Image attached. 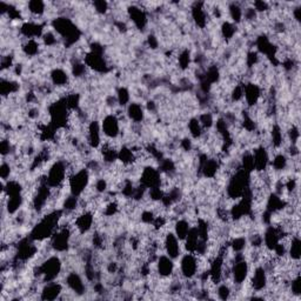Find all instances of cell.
Here are the masks:
<instances>
[{"mask_svg":"<svg viewBox=\"0 0 301 301\" xmlns=\"http://www.w3.org/2000/svg\"><path fill=\"white\" fill-rule=\"evenodd\" d=\"M63 219V212L53 211L49 212L31 231L30 238L33 241H44L49 239L58 227L60 226V220Z\"/></svg>","mask_w":301,"mask_h":301,"instance_id":"6da1fadb","label":"cell"},{"mask_svg":"<svg viewBox=\"0 0 301 301\" xmlns=\"http://www.w3.org/2000/svg\"><path fill=\"white\" fill-rule=\"evenodd\" d=\"M63 270V262L58 256L52 255L44 260L43 264L38 265L33 271V276L36 279L42 280L44 283L54 281Z\"/></svg>","mask_w":301,"mask_h":301,"instance_id":"7a4b0ae2","label":"cell"},{"mask_svg":"<svg viewBox=\"0 0 301 301\" xmlns=\"http://www.w3.org/2000/svg\"><path fill=\"white\" fill-rule=\"evenodd\" d=\"M52 27L57 36H59L65 40L67 45H73L80 39L81 33L78 30V27L73 24L71 19L66 18V17H58L52 22Z\"/></svg>","mask_w":301,"mask_h":301,"instance_id":"3957f363","label":"cell"},{"mask_svg":"<svg viewBox=\"0 0 301 301\" xmlns=\"http://www.w3.org/2000/svg\"><path fill=\"white\" fill-rule=\"evenodd\" d=\"M69 167L64 162H55L51 167L48 168V172L45 175L46 184L51 187L52 189L60 188L61 185L65 183L66 178H69Z\"/></svg>","mask_w":301,"mask_h":301,"instance_id":"277c9868","label":"cell"},{"mask_svg":"<svg viewBox=\"0 0 301 301\" xmlns=\"http://www.w3.org/2000/svg\"><path fill=\"white\" fill-rule=\"evenodd\" d=\"M90 171L86 168L78 169L74 171L69 177V194L74 195V197L79 198L85 192L90 184Z\"/></svg>","mask_w":301,"mask_h":301,"instance_id":"5b68a950","label":"cell"},{"mask_svg":"<svg viewBox=\"0 0 301 301\" xmlns=\"http://www.w3.org/2000/svg\"><path fill=\"white\" fill-rule=\"evenodd\" d=\"M72 230L65 225H60L58 230L49 238V246L55 252H66L71 244Z\"/></svg>","mask_w":301,"mask_h":301,"instance_id":"8992f818","label":"cell"},{"mask_svg":"<svg viewBox=\"0 0 301 301\" xmlns=\"http://www.w3.org/2000/svg\"><path fill=\"white\" fill-rule=\"evenodd\" d=\"M200 270V261L197 254L187 253L180 260V274L185 279L191 280L198 276Z\"/></svg>","mask_w":301,"mask_h":301,"instance_id":"52a82bcc","label":"cell"},{"mask_svg":"<svg viewBox=\"0 0 301 301\" xmlns=\"http://www.w3.org/2000/svg\"><path fill=\"white\" fill-rule=\"evenodd\" d=\"M140 185L146 189L162 187V172L158 168H154L153 166H146L141 171V175H140Z\"/></svg>","mask_w":301,"mask_h":301,"instance_id":"ba28073f","label":"cell"},{"mask_svg":"<svg viewBox=\"0 0 301 301\" xmlns=\"http://www.w3.org/2000/svg\"><path fill=\"white\" fill-rule=\"evenodd\" d=\"M100 125L101 132L106 138L113 140L120 136V119L116 115H107Z\"/></svg>","mask_w":301,"mask_h":301,"instance_id":"9c48e42d","label":"cell"},{"mask_svg":"<svg viewBox=\"0 0 301 301\" xmlns=\"http://www.w3.org/2000/svg\"><path fill=\"white\" fill-rule=\"evenodd\" d=\"M253 162H254V171L258 173H264L270 167L271 157L268 153L267 148L264 145H260L252 151Z\"/></svg>","mask_w":301,"mask_h":301,"instance_id":"30bf717a","label":"cell"},{"mask_svg":"<svg viewBox=\"0 0 301 301\" xmlns=\"http://www.w3.org/2000/svg\"><path fill=\"white\" fill-rule=\"evenodd\" d=\"M162 247L166 255H168L173 260L178 259L181 255L180 240L173 232H166V234L163 235Z\"/></svg>","mask_w":301,"mask_h":301,"instance_id":"8fae6325","label":"cell"},{"mask_svg":"<svg viewBox=\"0 0 301 301\" xmlns=\"http://www.w3.org/2000/svg\"><path fill=\"white\" fill-rule=\"evenodd\" d=\"M84 63L86 64L89 69L98 73L107 72V69H109V65H107V61L104 58L103 53H95V52L90 51L89 53L85 54Z\"/></svg>","mask_w":301,"mask_h":301,"instance_id":"7c38bea8","label":"cell"},{"mask_svg":"<svg viewBox=\"0 0 301 301\" xmlns=\"http://www.w3.org/2000/svg\"><path fill=\"white\" fill-rule=\"evenodd\" d=\"M93 224H94V214H93L92 211H83L79 213L77 217L74 218V221H73L74 229L80 234L89 233L92 230Z\"/></svg>","mask_w":301,"mask_h":301,"instance_id":"4fadbf2b","label":"cell"},{"mask_svg":"<svg viewBox=\"0 0 301 301\" xmlns=\"http://www.w3.org/2000/svg\"><path fill=\"white\" fill-rule=\"evenodd\" d=\"M101 134H103V132H101V125L96 120L91 121L89 124V127H87V146H89L90 148H92V150L100 147V146L103 145Z\"/></svg>","mask_w":301,"mask_h":301,"instance_id":"5bb4252c","label":"cell"},{"mask_svg":"<svg viewBox=\"0 0 301 301\" xmlns=\"http://www.w3.org/2000/svg\"><path fill=\"white\" fill-rule=\"evenodd\" d=\"M262 96V90L258 84L247 83L244 85V99L248 107H254L259 104Z\"/></svg>","mask_w":301,"mask_h":301,"instance_id":"9a60e30c","label":"cell"},{"mask_svg":"<svg viewBox=\"0 0 301 301\" xmlns=\"http://www.w3.org/2000/svg\"><path fill=\"white\" fill-rule=\"evenodd\" d=\"M268 283V273L264 266H258L254 268L252 276H251V286L253 291L262 292Z\"/></svg>","mask_w":301,"mask_h":301,"instance_id":"2e32d148","label":"cell"},{"mask_svg":"<svg viewBox=\"0 0 301 301\" xmlns=\"http://www.w3.org/2000/svg\"><path fill=\"white\" fill-rule=\"evenodd\" d=\"M156 267L157 273L159 274L160 278H165L166 279V278H169L174 273V260L169 258L166 254H162L156 260Z\"/></svg>","mask_w":301,"mask_h":301,"instance_id":"e0dca14e","label":"cell"},{"mask_svg":"<svg viewBox=\"0 0 301 301\" xmlns=\"http://www.w3.org/2000/svg\"><path fill=\"white\" fill-rule=\"evenodd\" d=\"M20 33H22L23 37L26 38V40L38 39V38L42 39L45 31H44V25L39 24V23L26 22L20 26Z\"/></svg>","mask_w":301,"mask_h":301,"instance_id":"ac0fdd59","label":"cell"},{"mask_svg":"<svg viewBox=\"0 0 301 301\" xmlns=\"http://www.w3.org/2000/svg\"><path fill=\"white\" fill-rule=\"evenodd\" d=\"M63 285L60 282L49 281L46 282L40 292V299L42 300H55L59 299L60 295L63 294Z\"/></svg>","mask_w":301,"mask_h":301,"instance_id":"d6986e66","label":"cell"},{"mask_svg":"<svg viewBox=\"0 0 301 301\" xmlns=\"http://www.w3.org/2000/svg\"><path fill=\"white\" fill-rule=\"evenodd\" d=\"M128 17H130L131 22L133 23L138 30H145L146 26L148 24V18L147 14L142 8L138 6H131L127 10Z\"/></svg>","mask_w":301,"mask_h":301,"instance_id":"ffe728a7","label":"cell"},{"mask_svg":"<svg viewBox=\"0 0 301 301\" xmlns=\"http://www.w3.org/2000/svg\"><path fill=\"white\" fill-rule=\"evenodd\" d=\"M66 285L72 291L73 293L81 295L86 292V285H85L84 279L77 272H71L66 277Z\"/></svg>","mask_w":301,"mask_h":301,"instance_id":"44dd1931","label":"cell"},{"mask_svg":"<svg viewBox=\"0 0 301 301\" xmlns=\"http://www.w3.org/2000/svg\"><path fill=\"white\" fill-rule=\"evenodd\" d=\"M192 19L195 23V25L199 26L200 28H205L208 22V16H207V11L205 8V4L204 2H197L193 5L192 10Z\"/></svg>","mask_w":301,"mask_h":301,"instance_id":"7402d4cb","label":"cell"},{"mask_svg":"<svg viewBox=\"0 0 301 301\" xmlns=\"http://www.w3.org/2000/svg\"><path fill=\"white\" fill-rule=\"evenodd\" d=\"M126 116L134 124H140L145 118V110L139 103H131L126 107Z\"/></svg>","mask_w":301,"mask_h":301,"instance_id":"603a6c76","label":"cell"},{"mask_svg":"<svg viewBox=\"0 0 301 301\" xmlns=\"http://www.w3.org/2000/svg\"><path fill=\"white\" fill-rule=\"evenodd\" d=\"M138 159L136 152L133 148L128 147V146H122L120 150L118 151V160L122 163V166H132L136 160Z\"/></svg>","mask_w":301,"mask_h":301,"instance_id":"cb8c5ba5","label":"cell"},{"mask_svg":"<svg viewBox=\"0 0 301 301\" xmlns=\"http://www.w3.org/2000/svg\"><path fill=\"white\" fill-rule=\"evenodd\" d=\"M287 254L292 261H295V262L299 261L300 255H301V242H300L299 235H293L288 240Z\"/></svg>","mask_w":301,"mask_h":301,"instance_id":"d4e9b609","label":"cell"},{"mask_svg":"<svg viewBox=\"0 0 301 301\" xmlns=\"http://www.w3.org/2000/svg\"><path fill=\"white\" fill-rule=\"evenodd\" d=\"M20 89V85L17 81L12 80L10 78H1V83H0V91H1L2 98H7V96L16 94Z\"/></svg>","mask_w":301,"mask_h":301,"instance_id":"484cf974","label":"cell"},{"mask_svg":"<svg viewBox=\"0 0 301 301\" xmlns=\"http://www.w3.org/2000/svg\"><path fill=\"white\" fill-rule=\"evenodd\" d=\"M49 79H51V83L57 87H64L69 84V77L67 74V72L63 69H52V72L49 73Z\"/></svg>","mask_w":301,"mask_h":301,"instance_id":"4316f807","label":"cell"},{"mask_svg":"<svg viewBox=\"0 0 301 301\" xmlns=\"http://www.w3.org/2000/svg\"><path fill=\"white\" fill-rule=\"evenodd\" d=\"M191 227L192 226L188 220H186V219H178V220L174 223L173 233L177 235V238L179 239L180 241H184V239H185L186 235L188 234Z\"/></svg>","mask_w":301,"mask_h":301,"instance_id":"83f0119b","label":"cell"},{"mask_svg":"<svg viewBox=\"0 0 301 301\" xmlns=\"http://www.w3.org/2000/svg\"><path fill=\"white\" fill-rule=\"evenodd\" d=\"M271 167L273 168L274 172H282L287 168L288 165V158L283 153H278L272 158L270 162Z\"/></svg>","mask_w":301,"mask_h":301,"instance_id":"f1b7e54d","label":"cell"},{"mask_svg":"<svg viewBox=\"0 0 301 301\" xmlns=\"http://www.w3.org/2000/svg\"><path fill=\"white\" fill-rule=\"evenodd\" d=\"M229 13L233 24L238 25L242 22V18H244V8H242L239 4L232 2V4L229 6Z\"/></svg>","mask_w":301,"mask_h":301,"instance_id":"f546056e","label":"cell"},{"mask_svg":"<svg viewBox=\"0 0 301 301\" xmlns=\"http://www.w3.org/2000/svg\"><path fill=\"white\" fill-rule=\"evenodd\" d=\"M22 48L24 54L27 55V57H36V55L39 53L40 44L38 43L37 39H28L25 40Z\"/></svg>","mask_w":301,"mask_h":301,"instance_id":"4dcf8cb0","label":"cell"},{"mask_svg":"<svg viewBox=\"0 0 301 301\" xmlns=\"http://www.w3.org/2000/svg\"><path fill=\"white\" fill-rule=\"evenodd\" d=\"M188 131L191 134L192 138L194 139H200L204 134V128L201 126V124L199 122L198 116L191 118L188 121Z\"/></svg>","mask_w":301,"mask_h":301,"instance_id":"1f68e13d","label":"cell"},{"mask_svg":"<svg viewBox=\"0 0 301 301\" xmlns=\"http://www.w3.org/2000/svg\"><path fill=\"white\" fill-rule=\"evenodd\" d=\"M28 12L34 17H42L46 11V4L40 0H32L27 2Z\"/></svg>","mask_w":301,"mask_h":301,"instance_id":"d6a6232c","label":"cell"},{"mask_svg":"<svg viewBox=\"0 0 301 301\" xmlns=\"http://www.w3.org/2000/svg\"><path fill=\"white\" fill-rule=\"evenodd\" d=\"M271 140H272V145H273V147H280V146H282L283 144V133L281 127L279 126V125H274L273 127H272L271 131Z\"/></svg>","mask_w":301,"mask_h":301,"instance_id":"836d02e7","label":"cell"},{"mask_svg":"<svg viewBox=\"0 0 301 301\" xmlns=\"http://www.w3.org/2000/svg\"><path fill=\"white\" fill-rule=\"evenodd\" d=\"M116 101H118V105L120 107H127L128 104H130L131 100V94L130 91H128L126 87H119L118 91H116Z\"/></svg>","mask_w":301,"mask_h":301,"instance_id":"e575fe53","label":"cell"},{"mask_svg":"<svg viewBox=\"0 0 301 301\" xmlns=\"http://www.w3.org/2000/svg\"><path fill=\"white\" fill-rule=\"evenodd\" d=\"M220 32L223 38H225L226 40H231L236 33V25L233 24L232 22H224L221 24Z\"/></svg>","mask_w":301,"mask_h":301,"instance_id":"d590c367","label":"cell"},{"mask_svg":"<svg viewBox=\"0 0 301 301\" xmlns=\"http://www.w3.org/2000/svg\"><path fill=\"white\" fill-rule=\"evenodd\" d=\"M178 65L181 69H187L191 65V52L188 49H183L178 54Z\"/></svg>","mask_w":301,"mask_h":301,"instance_id":"8d00e7d4","label":"cell"},{"mask_svg":"<svg viewBox=\"0 0 301 301\" xmlns=\"http://www.w3.org/2000/svg\"><path fill=\"white\" fill-rule=\"evenodd\" d=\"M89 67L86 66V64L83 63V61H75V63H73L72 65V74L74 75L75 78H80L84 77L85 74H86V71Z\"/></svg>","mask_w":301,"mask_h":301,"instance_id":"74e56055","label":"cell"},{"mask_svg":"<svg viewBox=\"0 0 301 301\" xmlns=\"http://www.w3.org/2000/svg\"><path fill=\"white\" fill-rule=\"evenodd\" d=\"M218 298L221 300H227L231 298V294H232V289L226 282H220L218 286V291H217Z\"/></svg>","mask_w":301,"mask_h":301,"instance_id":"f35d334b","label":"cell"},{"mask_svg":"<svg viewBox=\"0 0 301 301\" xmlns=\"http://www.w3.org/2000/svg\"><path fill=\"white\" fill-rule=\"evenodd\" d=\"M198 119L204 130H206V128H211L213 125H214V119H213V116L209 112L201 113V115L198 116Z\"/></svg>","mask_w":301,"mask_h":301,"instance_id":"ab89813d","label":"cell"},{"mask_svg":"<svg viewBox=\"0 0 301 301\" xmlns=\"http://www.w3.org/2000/svg\"><path fill=\"white\" fill-rule=\"evenodd\" d=\"M231 99H232L233 103H238V101L244 99V84L235 85L234 89L231 92Z\"/></svg>","mask_w":301,"mask_h":301,"instance_id":"60d3db41","label":"cell"},{"mask_svg":"<svg viewBox=\"0 0 301 301\" xmlns=\"http://www.w3.org/2000/svg\"><path fill=\"white\" fill-rule=\"evenodd\" d=\"M42 40H43L44 45L48 46V47H52V46H54L55 44H57L58 37H57V34L54 33V32L48 31V32H45V33L43 34Z\"/></svg>","mask_w":301,"mask_h":301,"instance_id":"b9f144b4","label":"cell"},{"mask_svg":"<svg viewBox=\"0 0 301 301\" xmlns=\"http://www.w3.org/2000/svg\"><path fill=\"white\" fill-rule=\"evenodd\" d=\"M11 172H12V167H11L10 162H7L6 160H4L1 163V167H0V175H1L2 181L10 180Z\"/></svg>","mask_w":301,"mask_h":301,"instance_id":"7bdbcfd3","label":"cell"},{"mask_svg":"<svg viewBox=\"0 0 301 301\" xmlns=\"http://www.w3.org/2000/svg\"><path fill=\"white\" fill-rule=\"evenodd\" d=\"M289 287H291V292L293 295H297V297H299L300 295V276L299 273H297V276L292 278L291 283H289Z\"/></svg>","mask_w":301,"mask_h":301,"instance_id":"ee69618b","label":"cell"},{"mask_svg":"<svg viewBox=\"0 0 301 301\" xmlns=\"http://www.w3.org/2000/svg\"><path fill=\"white\" fill-rule=\"evenodd\" d=\"M94 188H95V192L99 193V194H100V193H105L107 191V188H109V183H107L106 179H103V178L96 179Z\"/></svg>","mask_w":301,"mask_h":301,"instance_id":"f6af8a7d","label":"cell"},{"mask_svg":"<svg viewBox=\"0 0 301 301\" xmlns=\"http://www.w3.org/2000/svg\"><path fill=\"white\" fill-rule=\"evenodd\" d=\"M258 61H259V52H254V51L248 52L246 57V64L248 67L255 66L256 64H258Z\"/></svg>","mask_w":301,"mask_h":301,"instance_id":"bcb514c9","label":"cell"},{"mask_svg":"<svg viewBox=\"0 0 301 301\" xmlns=\"http://www.w3.org/2000/svg\"><path fill=\"white\" fill-rule=\"evenodd\" d=\"M92 5H93V7L95 8L96 12L100 13V14H105L107 12V10H109V4H107L106 1H104V0L94 1Z\"/></svg>","mask_w":301,"mask_h":301,"instance_id":"7dc6e473","label":"cell"},{"mask_svg":"<svg viewBox=\"0 0 301 301\" xmlns=\"http://www.w3.org/2000/svg\"><path fill=\"white\" fill-rule=\"evenodd\" d=\"M253 8L255 10L256 13L266 12L268 10V4L265 1H255L253 2Z\"/></svg>","mask_w":301,"mask_h":301,"instance_id":"c3c4849f","label":"cell"},{"mask_svg":"<svg viewBox=\"0 0 301 301\" xmlns=\"http://www.w3.org/2000/svg\"><path fill=\"white\" fill-rule=\"evenodd\" d=\"M147 42H148V45H150L151 48H157L158 47V40H157V38L154 37V36L148 37Z\"/></svg>","mask_w":301,"mask_h":301,"instance_id":"681fc988","label":"cell"},{"mask_svg":"<svg viewBox=\"0 0 301 301\" xmlns=\"http://www.w3.org/2000/svg\"><path fill=\"white\" fill-rule=\"evenodd\" d=\"M300 7H297L295 10L293 11V14H294V18L297 22H300Z\"/></svg>","mask_w":301,"mask_h":301,"instance_id":"f907efd6","label":"cell"}]
</instances>
